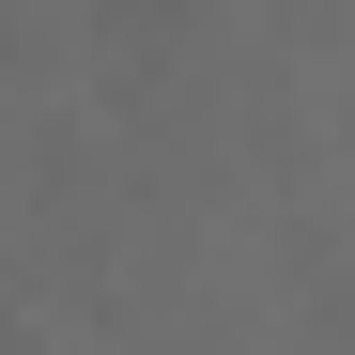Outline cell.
<instances>
[{
  "label": "cell",
  "instance_id": "6da1fadb",
  "mask_svg": "<svg viewBox=\"0 0 355 355\" xmlns=\"http://www.w3.org/2000/svg\"><path fill=\"white\" fill-rule=\"evenodd\" d=\"M93 16H108V31H124V46H155L170 16H186V0H93Z\"/></svg>",
  "mask_w": 355,
  "mask_h": 355
}]
</instances>
